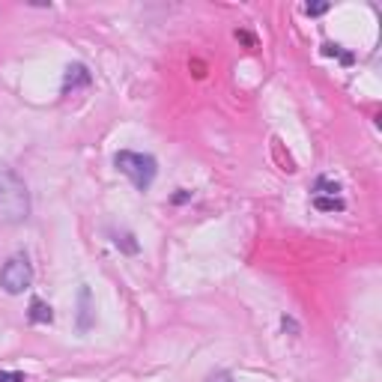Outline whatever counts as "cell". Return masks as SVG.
<instances>
[{
	"label": "cell",
	"mask_w": 382,
	"mask_h": 382,
	"mask_svg": "<svg viewBox=\"0 0 382 382\" xmlns=\"http://www.w3.org/2000/svg\"><path fill=\"white\" fill-rule=\"evenodd\" d=\"M314 206L319 209V213H340L347 204L340 197H323V194H314Z\"/></svg>",
	"instance_id": "52a82bcc"
},
{
	"label": "cell",
	"mask_w": 382,
	"mask_h": 382,
	"mask_svg": "<svg viewBox=\"0 0 382 382\" xmlns=\"http://www.w3.org/2000/svg\"><path fill=\"white\" fill-rule=\"evenodd\" d=\"M27 319L33 326H48L54 319V314H51V305L48 301H42V299H33L30 301V310H27Z\"/></svg>",
	"instance_id": "8992f818"
},
{
	"label": "cell",
	"mask_w": 382,
	"mask_h": 382,
	"mask_svg": "<svg viewBox=\"0 0 382 382\" xmlns=\"http://www.w3.org/2000/svg\"><path fill=\"white\" fill-rule=\"evenodd\" d=\"M314 194H323V197H340V185L331 183L329 176H319L317 185H314Z\"/></svg>",
	"instance_id": "ba28073f"
},
{
	"label": "cell",
	"mask_w": 382,
	"mask_h": 382,
	"mask_svg": "<svg viewBox=\"0 0 382 382\" xmlns=\"http://www.w3.org/2000/svg\"><path fill=\"white\" fill-rule=\"evenodd\" d=\"M93 78H90V69L84 63H72L66 69V78H63V93L69 90H78V87H87Z\"/></svg>",
	"instance_id": "5b68a950"
},
{
	"label": "cell",
	"mask_w": 382,
	"mask_h": 382,
	"mask_svg": "<svg viewBox=\"0 0 382 382\" xmlns=\"http://www.w3.org/2000/svg\"><path fill=\"white\" fill-rule=\"evenodd\" d=\"M323 51L329 54V57H340V60H344V63H353V54H344V51H340V45H323Z\"/></svg>",
	"instance_id": "30bf717a"
},
{
	"label": "cell",
	"mask_w": 382,
	"mask_h": 382,
	"mask_svg": "<svg viewBox=\"0 0 382 382\" xmlns=\"http://www.w3.org/2000/svg\"><path fill=\"white\" fill-rule=\"evenodd\" d=\"M93 293H90V287H81V293H78V329L81 331H90L93 329Z\"/></svg>",
	"instance_id": "277c9868"
},
{
	"label": "cell",
	"mask_w": 382,
	"mask_h": 382,
	"mask_svg": "<svg viewBox=\"0 0 382 382\" xmlns=\"http://www.w3.org/2000/svg\"><path fill=\"white\" fill-rule=\"evenodd\" d=\"M114 245H117L119 251H126V254H138V251H140L132 233H114Z\"/></svg>",
	"instance_id": "9c48e42d"
},
{
	"label": "cell",
	"mask_w": 382,
	"mask_h": 382,
	"mask_svg": "<svg viewBox=\"0 0 382 382\" xmlns=\"http://www.w3.org/2000/svg\"><path fill=\"white\" fill-rule=\"evenodd\" d=\"M30 284H33V263L27 254H13L0 266V287L9 296H22L24 290H30Z\"/></svg>",
	"instance_id": "3957f363"
},
{
	"label": "cell",
	"mask_w": 382,
	"mask_h": 382,
	"mask_svg": "<svg viewBox=\"0 0 382 382\" xmlns=\"http://www.w3.org/2000/svg\"><path fill=\"white\" fill-rule=\"evenodd\" d=\"M0 382H27V376L15 370V374H0Z\"/></svg>",
	"instance_id": "7c38bea8"
},
{
	"label": "cell",
	"mask_w": 382,
	"mask_h": 382,
	"mask_svg": "<svg viewBox=\"0 0 382 382\" xmlns=\"http://www.w3.org/2000/svg\"><path fill=\"white\" fill-rule=\"evenodd\" d=\"M305 13L308 15H323V13H329V3H308Z\"/></svg>",
	"instance_id": "8fae6325"
},
{
	"label": "cell",
	"mask_w": 382,
	"mask_h": 382,
	"mask_svg": "<svg viewBox=\"0 0 382 382\" xmlns=\"http://www.w3.org/2000/svg\"><path fill=\"white\" fill-rule=\"evenodd\" d=\"M114 167L123 176L132 179V185L138 191H149V185L156 183V174H158L156 158L147 156V153H135V149H119L114 156Z\"/></svg>",
	"instance_id": "7a4b0ae2"
},
{
	"label": "cell",
	"mask_w": 382,
	"mask_h": 382,
	"mask_svg": "<svg viewBox=\"0 0 382 382\" xmlns=\"http://www.w3.org/2000/svg\"><path fill=\"white\" fill-rule=\"evenodd\" d=\"M209 382H233V379H230V374H218V376H213Z\"/></svg>",
	"instance_id": "5bb4252c"
},
{
	"label": "cell",
	"mask_w": 382,
	"mask_h": 382,
	"mask_svg": "<svg viewBox=\"0 0 382 382\" xmlns=\"http://www.w3.org/2000/svg\"><path fill=\"white\" fill-rule=\"evenodd\" d=\"M191 197V191H185V188H179V194H174V204H185V200Z\"/></svg>",
	"instance_id": "4fadbf2b"
},
{
	"label": "cell",
	"mask_w": 382,
	"mask_h": 382,
	"mask_svg": "<svg viewBox=\"0 0 382 382\" xmlns=\"http://www.w3.org/2000/svg\"><path fill=\"white\" fill-rule=\"evenodd\" d=\"M30 218V191L24 179L0 162V224H22Z\"/></svg>",
	"instance_id": "6da1fadb"
}]
</instances>
